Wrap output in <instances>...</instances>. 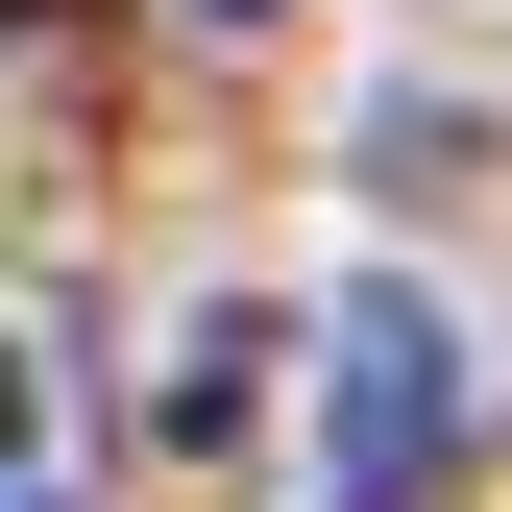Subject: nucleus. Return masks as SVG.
<instances>
[{
	"label": "nucleus",
	"mask_w": 512,
	"mask_h": 512,
	"mask_svg": "<svg viewBox=\"0 0 512 512\" xmlns=\"http://www.w3.org/2000/svg\"><path fill=\"white\" fill-rule=\"evenodd\" d=\"M0 464H49V415H25V342H0Z\"/></svg>",
	"instance_id": "f03ea898"
},
{
	"label": "nucleus",
	"mask_w": 512,
	"mask_h": 512,
	"mask_svg": "<svg viewBox=\"0 0 512 512\" xmlns=\"http://www.w3.org/2000/svg\"><path fill=\"white\" fill-rule=\"evenodd\" d=\"M0 512H74V488H49V464H0Z\"/></svg>",
	"instance_id": "7ed1b4c3"
},
{
	"label": "nucleus",
	"mask_w": 512,
	"mask_h": 512,
	"mask_svg": "<svg viewBox=\"0 0 512 512\" xmlns=\"http://www.w3.org/2000/svg\"><path fill=\"white\" fill-rule=\"evenodd\" d=\"M196 25H269V0H196Z\"/></svg>",
	"instance_id": "20e7f679"
},
{
	"label": "nucleus",
	"mask_w": 512,
	"mask_h": 512,
	"mask_svg": "<svg viewBox=\"0 0 512 512\" xmlns=\"http://www.w3.org/2000/svg\"><path fill=\"white\" fill-rule=\"evenodd\" d=\"M317 512H439V464H464V317L366 269L342 317H317Z\"/></svg>",
	"instance_id": "f257e3e1"
}]
</instances>
